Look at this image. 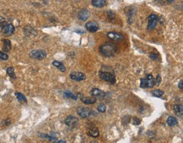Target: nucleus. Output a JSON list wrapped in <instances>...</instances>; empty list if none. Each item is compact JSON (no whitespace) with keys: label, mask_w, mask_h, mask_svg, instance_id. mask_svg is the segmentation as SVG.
I'll list each match as a JSON object with an SVG mask.
<instances>
[{"label":"nucleus","mask_w":183,"mask_h":143,"mask_svg":"<svg viewBox=\"0 0 183 143\" xmlns=\"http://www.w3.org/2000/svg\"><path fill=\"white\" fill-rule=\"evenodd\" d=\"M166 123H167L168 126H170V127H172V126H176V125L178 124V120H177V119L175 117H174V116H169V117L167 118Z\"/></svg>","instance_id":"f3484780"},{"label":"nucleus","mask_w":183,"mask_h":143,"mask_svg":"<svg viewBox=\"0 0 183 143\" xmlns=\"http://www.w3.org/2000/svg\"><path fill=\"white\" fill-rule=\"evenodd\" d=\"M166 1H167L168 3H172V2H173L174 0H166Z\"/></svg>","instance_id":"f704fd0d"},{"label":"nucleus","mask_w":183,"mask_h":143,"mask_svg":"<svg viewBox=\"0 0 183 143\" xmlns=\"http://www.w3.org/2000/svg\"><path fill=\"white\" fill-rule=\"evenodd\" d=\"M99 75H100V78L102 79L103 81H105L111 83V84H115L116 83L115 75L111 74V73L106 72V71H101Z\"/></svg>","instance_id":"7ed1b4c3"},{"label":"nucleus","mask_w":183,"mask_h":143,"mask_svg":"<svg viewBox=\"0 0 183 143\" xmlns=\"http://www.w3.org/2000/svg\"><path fill=\"white\" fill-rule=\"evenodd\" d=\"M154 85V78L152 75H148L145 78L140 79V87L143 88H151Z\"/></svg>","instance_id":"f03ea898"},{"label":"nucleus","mask_w":183,"mask_h":143,"mask_svg":"<svg viewBox=\"0 0 183 143\" xmlns=\"http://www.w3.org/2000/svg\"><path fill=\"white\" fill-rule=\"evenodd\" d=\"M152 95L156 97H160L164 95V91H162V90L156 89V90H154V91H152Z\"/></svg>","instance_id":"5701e85b"},{"label":"nucleus","mask_w":183,"mask_h":143,"mask_svg":"<svg viewBox=\"0 0 183 143\" xmlns=\"http://www.w3.org/2000/svg\"><path fill=\"white\" fill-rule=\"evenodd\" d=\"M107 14H108V17H109L110 20H114V18H115V14H114L113 11L109 10V11L107 12Z\"/></svg>","instance_id":"c85d7f7f"},{"label":"nucleus","mask_w":183,"mask_h":143,"mask_svg":"<svg viewBox=\"0 0 183 143\" xmlns=\"http://www.w3.org/2000/svg\"><path fill=\"white\" fill-rule=\"evenodd\" d=\"M5 24H6L5 23V18H3V17H0V28L2 27V26H4Z\"/></svg>","instance_id":"7c9ffc66"},{"label":"nucleus","mask_w":183,"mask_h":143,"mask_svg":"<svg viewBox=\"0 0 183 143\" xmlns=\"http://www.w3.org/2000/svg\"><path fill=\"white\" fill-rule=\"evenodd\" d=\"M99 51L104 57L110 58V57L115 56L118 52V49L116 44L112 43H105L100 46Z\"/></svg>","instance_id":"f257e3e1"},{"label":"nucleus","mask_w":183,"mask_h":143,"mask_svg":"<svg viewBox=\"0 0 183 143\" xmlns=\"http://www.w3.org/2000/svg\"><path fill=\"white\" fill-rule=\"evenodd\" d=\"M174 111L175 113H176L177 115H182V113H183V108H182V105H181V104H176V105H175L174 106Z\"/></svg>","instance_id":"412c9836"},{"label":"nucleus","mask_w":183,"mask_h":143,"mask_svg":"<svg viewBox=\"0 0 183 143\" xmlns=\"http://www.w3.org/2000/svg\"><path fill=\"white\" fill-rule=\"evenodd\" d=\"M160 81H161V77H160V75H157L156 79H154V82H155V84L159 85V84L160 83Z\"/></svg>","instance_id":"c756f323"},{"label":"nucleus","mask_w":183,"mask_h":143,"mask_svg":"<svg viewBox=\"0 0 183 143\" xmlns=\"http://www.w3.org/2000/svg\"><path fill=\"white\" fill-rule=\"evenodd\" d=\"M64 96L67 97H68V98H72V99L73 100H77V96L74 95V94H73L72 92L66 91V92H64Z\"/></svg>","instance_id":"393cba45"},{"label":"nucleus","mask_w":183,"mask_h":143,"mask_svg":"<svg viewBox=\"0 0 183 143\" xmlns=\"http://www.w3.org/2000/svg\"><path fill=\"white\" fill-rule=\"evenodd\" d=\"M158 21L159 17L156 14H150L148 17V30H153L157 26Z\"/></svg>","instance_id":"423d86ee"},{"label":"nucleus","mask_w":183,"mask_h":143,"mask_svg":"<svg viewBox=\"0 0 183 143\" xmlns=\"http://www.w3.org/2000/svg\"><path fill=\"white\" fill-rule=\"evenodd\" d=\"M107 37L108 38H110L111 41L114 42H120L124 39V36L122 33L119 32H116V31H110L107 33Z\"/></svg>","instance_id":"1a4fd4ad"},{"label":"nucleus","mask_w":183,"mask_h":143,"mask_svg":"<svg viewBox=\"0 0 183 143\" xmlns=\"http://www.w3.org/2000/svg\"><path fill=\"white\" fill-rule=\"evenodd\" d=\"M77 113L83 119H86V118H89L91 116V114L93 113V111L89 108H86V107H79L76 109Z\"/></svg>","instance_id":"39448f33"},{"label":"nucleus","mask_w":183,"mask_h":143,"mask_svg":"<svg viewBox=\"0 0 183 143\" xmlns=\"http://www.w3.org/2000/svg\"><path fill=\"white\" fill-rule=\"evenodd\" d=\"M85 28H86V30H89V32H95L99 29L98 23L96 21H94L87 22L85 25Z\"/></svg>","instance_id":"9b49d317"},{"label":"nucleus","mask_w":183,"mask_h":143,"mask_svg":"<svg viewBox=\"0 0 183 143\" xmlns=\"http://www.w3.org/2000/svg\"><path fill=\"white\" fill-rule=\"evenodd\" d=\"M70 78L73 80V81H80L85 79V74H83L82 72H77V71H73L70 74Z\"/></svg>","instance_id":"f8f14e48"},{"label":"nucleus","mask_w":183,"mask_h":143,"mask_svg":"<svg viewBox=\"0 0 183 143\" xmlns=\"http://www.w3.org/2000/svg\"><path fill=\"white\" fill-rule=\"evenodd\" d=\"M96 98H95L94 97H83L81 98V101L85 104H94L96 103Z\"/></svg>","instance_id":"a211bd4d"},{"label":"nucleus","mask_w":183,"mask_h":143,"mask_svg":"<svg viewBox=\"0 0 183 143\" xmlns=\"http://www.w3.org/2000/svg\"><path fill=\"white\" fill-rule=\"evenodd\" d=\"M65 125L70 128H74L75 126H77L78 123H79V119H77L75 116H73V115H68V117L65 119L64 120Z\"/></svg>","instance_id":"6e6552de"},{"label":"nucleus","mask_w":183,"mask_h":143,"mask_svg":"<svg viewBox=\"0 0 183 143\" xmlns=\"http://www.w3.org/2000/svg\"><path fill=\"white\" fill-rule=\"evenodd\" d=\"M179 88H180L181 90H182V89H183V81H182V80H181V81H180V82H179Z\"/></svg>","instance_id":"473e14b6"},{"label":"nucleus","mask_w":183,"mask_h":143,"mask_svg":"<svg viewBox=\"0 0 183 143\" xmlns=\"http://www.w3.org/2000/svg\"><path fill=\"white\" fill-rule=\"evenodd\" d=\"M0 59L1 60H8L9 59V55L6 52L0 51Z\"/></svg>","instance_id":"bb28decb"},{"label":"nucleus","mask_w":183,"mask_h":143,"mask_svg":"<svg viewBox=\"0 0 183 143\" xmlns=\"http://www.w3.org/2000/svg\"><path fill=\"white\" fill-rule=\"evenodd\" d=\"M149 57L151 58V59H154V60H155V59H158V56L156 54H150Z\"/></svg>","instance_id":"2f4dec72"},{"label":"nucleus","mask_w":183,"mask_h":143,"mask_svg":"<svg viewBox=\"0 0 183 143\" xmlns=\"http://www.w3.org/2000/svg\"><path fill=\"white\" fill-rule=\"evenodd\" d=\"M14 30H15V28L12 24H5L2 26V32L6 37L13 35L14 33Z\"/></svg>","instance_id":"0eeeda50"},{"label":"nucleus","mask_w":183,"mask_h":143,"mask_svg":"<svg viewBox=\"0 0 183 143\" xmlns=\"http://www.w3.org/2000/svg\"><path fill=\"white\" fill-rule=\"evenodd\" d=\"M89 16H90V12H89L88 9H82V10H80V11L79 12V14H78V18H79L80 21H87L89 18Z\"/></svg>","instance_id":"ddd939ff"},{"label":"nucleus","mask_w":183,"mask_h":143,"mask_svg":"<svg viewBox=\"0 0 183 143\" xmlns=\"http://www.w3.org/2000/svg\"><path fill=\"white\" fill-rule=\"evenodd\" d=\"M87 134L89 135V136L93 137V138H96V137H98L99 135H100V131H99V130L96 128V127L91 126V127L88 128Z\"/></svg>","instance_id":"4468645a"},{"label":"nucleus","mask_w":183,"mask_h":143,"mask_svg":"<svg viewBox=\"0 0 183 143\" xmlns=\"http://www.w3.org/2000/svg\"><path fill=\"white\" fill-rule=\"evenodd\" d=\"M91 4L95 8H102L106 5L107 2H106V0H92Z\"/></svg>","instance_id":"dca6fc26"},{"label":"nucleus","mask_w":183,"mask_h":143,"mask_svg":"<svg viewBox=\"0 0 183 143\" xmlns=\"http://www.w3.org/2000/svg\"><path fill=\"white\" fill-rule=\"evenodd\" d=\"M30 57L34 59H38V60H42L44 59L47 57V52L44 50L42 49H37V50H32L30 52Z\"/></svg>","instance_id":"20e7f679"},{"label":"nucleus","mask_w":183,"mask_h":143,"mask_svg":"<svg viewBox=\"0 0 183 143\" xmlns=\"http://www.w3.org/2000/svg\"><path fill=\"white\" fill-rule=\"evenodd\" d=\"M55 143H66V141L64 140H60V141H57Z\"/></svg>","instance_id":"72a5a7b5"},{"label":"nucleus","mask_w":183,"mask_h":143,"mask_svg":"<svg viewBox=\"0 0 183 143\" xmlns=\"http://www.w3.org/2000/svg\"><path fill=\"white\" fill-rule=\"evenodd\" d=\"M97 110H98L100 113H105L106 110H107V106L105 104H100L97 108Z\"/></svg>","instance_id":"a878e982"},{"label":"nucleus","mask_w":183,"mask_h":143,"mask_svg":"<svg viewBox=\"0 0 183 143\" xmlns=\"http://www.w3.org/2000/svg\"><path fill=\"white\" fill-rule=\"evenodd\" d=\"M24 31H25V34L28 37H33V36H36V30H35L34 28H32L31 26H26L25 29H24Z\"/></svg>","instance_id":"2eb2a0df"},{"label":"nucleus","mask_w":183,"mask_h":143,"mask_svg":"<svg viewBox=\"0 0 183 143\" xmlns=\"http://www.w3.org/2000/svg\"><path fill=\"white\" fill-rule=\"evenodd\" d=\"M90 93H91V96L94 97L96 99H103L106 97V92L98 88H93L90 91Z\"/></svg>","instance_id":"9d476101"},{"label":"nucleus","mask_w":183,"mask_h":143,"mask_svg":"<svg viewBox=\"0 0 183 143\" xmlns=\"http://www.w3.org/2000/svg\"><path fill=\"white\" fill-rule=\"evenodd\" d=\"M90 143H98L97 141H91Z\"/></svg>","instance_id":"c9c22d12"},{"label":"nucleus","mask_w":183,"mask_h":143,"mask_svg":"<svg viewBox=\"0 0 183 143\" xmlns=\"http://www.w3.org/2000/svg\"><path fill=\"white\" fill-rule=\"evenodd\" d=\"M52 65H54L55 67H57V68L59 69V70H61L62 72H65L66 68H65V66H64L63 63H61V62H59V61L55 60L52 62Z\"/></svg>","instance_id":"aec40b11"},{"label":"nucleus","mask_w":183,"mask_h":143,"mask_svg":"<svg viewBox=\"0 0 183 143\" xmlns=\"http://www.w3.org/2000/svg\"><path fill=\"white\" fill-rule=\"evenodd\" d=\"M132 124H133V125H135V126H138V125H139V124L141 123L140 119H138V118H136V117L132 118Z\"/></svg>","instance_id":"cd10ccee"},{"label":"nucleus","mask_w":183,"mask_h":143,"mask_svg":"<svg viewBox=\"0 0 183 143\" xmlns=\"http://www.w3.org/2000/svg\"><path fill=\"white\" fill-rule=\"evenodd\" d=\"M15 96H16L17 99L19 100L20 102H21V103H26V102H27L26 97L23 95V94H21V93H20V92H15Z\"/></svg>","instance_id":"4be33fe9"},{"label":"nucleus","mask_w":183,"mask_h":143,"mask_svg":"<svg viewBox=\"0 0 183 143\" xmlns=\"http://www.w3.org/2000/svg\"><path fill=\"white\" fill-rule=\"evenodd\" d=\"M3 43H4L3 51L4 52H9V51H10V49H11V43H10V41L8 39L3 40Z\"/></svg>","instance_id":"6ab92c4d"},{"label":"nucleus","mask_w":183,"mask_h":143,"mask_svg":"<svg viewBox=\"0 0 183 143\" xmlns=\"http://www.w3.org/2000/svg\"><path fill=\"white\" fill-rule=\"evenodd\" d=\"M7 74L10 76V78L15 79V74H14V69L13 67H9L7 69Z\"/></svg>","instance_id":"b1692460"}]
</instances>
